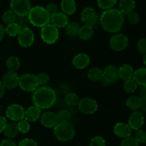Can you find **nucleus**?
<instances>
[{
	"instance_id": "obj_1",
	"label": "nucleus",
	"mask_w": 146,
	"mask_h": 146,
	"mask_svg": "<svg viewBox=\"0 0 146 146\" xmlns=\"http://www.w3.org/2000/svg\"><path fill=\"white\" fill-rule=\"evenodd\" d=\"M101 27L107 32L117 34L121 31L124 24V16L119 9L106 10L99 17Z\"/></svg>"
},
{
	"instance_id": "obj_2",
	"label": "nucleus",
	"mask_w": 146,
	"mask_h": 146,
	"mask_svg": "<svg viewBox=\"0 0 146 146\" xmlns=\"http://www.w3.org/2000/svg\"><path fill=\"white\" fill-rule=\"evenodd\" d=\"M56 94L53 88L46 86L38 87L33 92L32 101L34 105L40 109H48L55 104L56 101Z\"/></svg>"
},
{
	"instance_id": "obj_3",
	"label": "nucleus",
	"mask_w": 146,
	"mask_h": 146,
	"mask_svg": "<svg viewBox=\"0 0 146 146\" xmlns=\"http://www.w3.org/2000/svg\"><path fill=\"white\" fill-rule=\"evenodd\" d=\"M27 17L30 24L38 28H42L49 24L51 18L46 9L38 5L31 7Z\"/></svg>"
},
{
	"instance_id": "obj_4",
	"label": "nucleus",
	"mask_w": 146,
	"mask_h": 146,
	"mask_svg": "<svg viewBox=\"0 0 146 146\" xmlns=\"http://www.w3.org/2000/svg\"><path fill=\"white\" fill-rule=\"evenodd\" d=\"M75 128L69 121L58 122V123L54 128V136L61 142L71 141L75 136Z\"/></svg>"
},
{
	"instance_id": "obj_5",
	"label": "nucleus",
	"mask_w": 146,
	"mask_h": 146,
	"mask_svg": "<svg viewBox=\"0 0 146 146\" xmlns=\"http://www.w3.org/2000/svg\"><path fill=\"white\" fill-rule=\"evenodd\" d=\"M58 37H59L58 29L51 23L41 28V38L42 41L46 44H54L58 41Z\"/></svg>"
},
{
	"instance_id": "obj_6",
	"label": "nucleus",
	"mask_w": 146,
	"mask_h": 146,
	"mask_svg": "<svg viewBox=\"0 0 146 146\" xmlns=\"http://www.w3.org/2000/svg\"><path fill=\"white\" fill-rule=\"evenodd\" d=\"M36 76L33 74H24L19 77V86L26 92H34L38 87Z\"/></svg>"
},
{
	"instance_id": "obj_7",
	"label": "nucleus",
	"mask_w": 146,
	"mask_h": 146,
	"mask_svg": "<svg viewBox=\"0 0 146 146\" xmlns=\"http://www.w3.org/2000/svg\"><path fill=\"white\" fill-rule=\"evenodd\" d=\"M81 21L84 25H88L95 28L99 23V17L95 9L87 7H85L81 11Z\"/></svg>"
},
{
	"instance_id": "obj_8",
	"label": "nucleus",
	"mask_w": 146,
	"mask_h": 146,
	"mask_svg": "<svg viewBox=\"0 0 146 146\" xmlns=\"http://www.w3.org/2000/svg\"><path fill=\"white\" fill-rule=\"evenodd\" d=\"M31 9L30 0H11L10 9L19 17L27 16Z\"/></svg>"
},
{
	"instance_id": "obj_9",
	"label": "nucleus",
	"mask_w": 146,
	"mask_h": 146,
	"mask_svg": "<svg viewBox=\"0 0 146 146\" xmlns=\"http://www.w3.org/2000/svg\"><path fill=\"white\" fill-rule=\"evenodd\" d=\"M129 39L128 36L123 34H115L111 38L109 45L111 49L116 52H120L128 47Z\"/></svg>"
},
{
	"instance_id": "obj_10",
	"label": "nucleus",
	"mask_w": 146,
	"mask_h": 146,
	"mask_svg": "<svg viewBox=\"0 0 146 146\" xmlns=\"http://www.w3.org/2000/svg\"><path fill=\"white\" fill-rule=\"evenodd\" d=\"M78 109L85 115H92L98 110V104L95 99L90 97H85L80 99L78 104Z\"/></svg>"
},
{
	"instance_id": "obj_11",
	"label": "nucleus",
	"mask_w": 146,
	"mask_h": 146,
	"mask_svg": "<svg viewBox=\"0 0 146 146\" xmlns=\"http://www.w3.org/2000/svg\"><path fill=\"white\" fill-rule=\"evenodd\" d=\"M24 107L19 104H11L6 109V116L13 121H19L24 119Z\"/></svg>"
},
{
	"instance_id": "obj_12",
	"label": "nucleus",
	"mask_w": 146,
	"mask_h": 146,
	"mask_svg": "<svg viewBox=\"0 0 146 146\" xmlns=\"http://www.w3.org/2000/svg\"><path fill=\"white\" fill-rule=\"evenodd\" d=\"M18 42L21 47L28 48L30 47L34 41V31L29 27L21 29L18 34Z\"/></svg>"
},
{
	"instance_id": "obj_13",
	"label": "nucleus",
	"mask_w": 146,
	"mask_h": 146,
	"mask_svg": "<svg viewBox=\"0 0 146 146\" xmlns=\"http://www.w3.org/2000/svg\"><path fill=\"white\" fill-rule=\"evenodd\" d=\"M19 77L17 72L8 71L4 74L1 81L5 88L8 89H14L19 86Z\"/></svg>"
},
{
	"instance_id": "obj_14",
	"label": "nucleus",
	"mask_w": 146,
	"mask_h": 146,
	"mask_svg": "<svg viewBox=\"0 0 146 146\" xmlns=\"http://www.w3.org/2000/svg\"><path fill=\"white\" fill-rule=\"evenodd\" d=\"M145 122V117L142 112L138 111H134L129 117L128 125L134 131L141 129Z\"/></svg>"
},
{
	"instance_id": "obj_15",
	"label": "nucleus",
	"mask_w": 146,
	"mask_h": 146,
	"mask_svg": "<svg viewBox=\"0 0 146 146\" xmlns=\"http://www.w3.org/2000/svg\"><path fill=\"white\" fill-rule=\"evenodd\" d=\"M40 121L43 126L48 128H54L58 123L56 113L51 111H46L41 114Z\"/></svg>"
},
{
	"instance_id": "obj_16",
	"label": "nucleus",
	"mask_w": 146,
	"mask_h": 146,
	"mask_svg": "<svg viewBox=\"0 0 146 146\" xmlns=\"http://www.w3.org/2000/svg\"><path fill=\"white\" fill-rule=\"evenodd\" d=\"M103 74H104V78L108 80L111 84H115L120 79L118 68L112 64L105 67V68L103 70Z\"/></svg>"
},
{
	"instance_id": "obj_17",
	"label": "nucleus",
	"mask_w": 146,
	"mask_h": 146,
	"mask_svg": "<svg viewBox=\"0 0 146 146\" xmlns=\"http://www.w3.org/2000/svg\"><path fill=\"white\" fill-rule=\"evenodd\" d=\"M90 57L86 54L80 53L76 54L72 60V64L76 69L82 70L88 66L90 64Z\"/></svg>"
},
{
	"instance_id": "obj_18",
	"label": "nucleus",
	"mask_w": 146,
	"mask_h": 146,
	"mask_svg": "<svg viewBox=\"0 0 146 146\" xmlns=\"http://www.w3.org/2000/svg\"><path fill=\"white\" fill-rule=\"evenodd\" d=\"M50 23L58 29L65 28L69 23V21H68V17L66 14L58 11L55 14L51 16Z\"/></svg>"
},
{
	"instance_id": "obj_19",
	"label": "nucleus",
	"mask_w": 146,
	"mask_h": 146,
	"mask_svg": "<svg viewBox=\"0 0 146 146\" xmlns=\"http://www.w3.org/2000/svg\"><path fill=\"white\" fill-rule=\"evenodd\" d=\"M132 131L131 127L125 123H118L113 127V133L116 136L121 138H125L131 135Z\"/></svg>"
},
{
	"instance_id": "obj_20",
	"label": "nucleus",
	"mask_w": 146,
	"mask_h": 146,
	"mask_svg": "<svg viewBox=\"0 0 146 146\" xmlns=\"http://www.w3.org/2000/svg\"><path fill=\"white\" fill-rule=\"evenodd\" d=\"M41 115V110L36 106H29L24 113V119L29 122H35Z\"/></svg>"
},
{
	"instance_id": "obj_21",
	"label": "nucleus",
	"mask_w": 146,
	"mask_h": 146,
	"mask_svg": "<svg viewBox=\"0 0 146 146\" xmlns=\"http://www.w3.org/2000/svg\"><path fill=\"white\" fill-rule=\"evenodd\" d=\"M134 69L130 64H125L118 68L119 78L125 81L132 79L134 74Z\"/></svg>"
},
{
	"instance_id": "obj_22",
	"label": "nucleus",
	"mask_w": 146,
	"mask_h": 146,
	"mask_svg": "<svg viewBox=\"0 0 146 146\" xmlns=\"http://www.w3.org/2000/svg\"><path fill=\"white\" fill-rule=\"evenodd\" d=\"M135 8V0H121L119 2V11L127 16L130 13L134 11Z\"/></svg>"
},
{
	"instance_id": "obj_23",
	"label": "nucleus",
	"mask_w": 146,
	"mask_h": 146,
	"mask_svg": "<svg viewBox=\"0 0 146 146\" xmlns=\"http://www.w3.org/2000/svg\"><path fill=\"white\" fill-rule=\"evenodd\" d=\"M62 12L68 15H72L76 11V3L75 0H62L61 2Z\"/></svg>"
},
{
	"instance_id": "obj_24",
	"label": "nucleus",
	"mask_w": 146,
	"mask_h": 146,
	"mask_svg": "<svg viewBox=\"0 0 146 146\" xmlns=\"http://www.w3.org/2000/svg\"><path fill=\"white\" fill-rule=\"evenodd\" d=\"M142 104V99L141 98V97L138 96H131L126 101L127 108L133 112L139 111L141 109Z\"/></svg>"
},
{
	"instance_id": "obj_25",
	"label": "nucleus",
	"mask_w": 146,
	"mask_h": 146,
	"mask_svg": "<svg viewBox=\"0 0 146 146\" xmlns=\"http://www.w3.org/2000/svg\"><path fill=\"white\" fill-rule=\"evenodd\" d=\"M133 79L138 86H146V68H140L134 71Z\"/></svg>"
},
{
	"instance_id": "obj_26",
	"label": "nucleus",
	"mask_w": 146,
	"mask_h": 146,
	"mask_svg": "<svg viewBox=\"0 0 146 146\" xmlns=\"http://www.w3.org/2000/svg\"><path fill=\"white\" fill-rule=\"evenodd\" d=\"M94 28L88 25H84L81 27L78 31V37L84 41H88L92 38L94 35Z\"/></svg>"
},
{
	"instance_id": "obj_27",
	"label": "nucleus",
	"mask_w": 146,
	"mask_h": 146,
	"mask_svg": "<svg viewBox=\"0 0 146 146\" xmlns=\"http://www.w3.org/2000/svg\"><path fill=\"white\" fill-rule=\"evenodd\" d=\"M80 27L79 24L76 21H73V22H69L68 25L65 27V31L66 34L69 37H76L78 36V31H79Z\"/></svg>"
},
{
	"instance_id": "obj_28",
	"label": "nucleus",
	"mask_w": 146,
	"mask_h": 146,
	"mask_svg": "<svg viewBox=\"0 0 146 146\" xmlns=\"http://www.w3.org/2000/svg\"><path fill=\"white\" fill-rule=\"evenodd\" d=\"M87 76H88V79L91 81H94V82L100 81L101 78H103V76H104L103 70H101L99 68H97V67L91 68L88 71Z\"/></svg>"
},
{
	"instance_id": "obj_29",
	"label": "nucleus",
	"mask_w": 146,
	"mask_h": 146,
	"mask_svg": "<svg viewBox=\"0 0 146 146\" xmlns=\"http://www.w3.org/2000/svg\"><path fill=\"white\" fill-rule=\"evenodd\" d=\"M4 133L5 136L7 137V138L13 139V138H15V137L17 136V134H18L19 133L17 125L16 123H7Z\"/></svg>"
},
{
	"instance_id": "obj_30",
	"label": "nucleus",
	"mask_w": 146,
	"mask_h": 146,
	"mask_svg": "<svg viewBox=\"0 0 146 146\" xmlns=\"http://www.w3.org/2000/svg\"><path fill=\"white\" fill-rule=\"evenodd\" d=\"M6 66L8 68V71L16 72L20 66V61L18 57L15 56H11L7 58L6 61Z\"/></svg>"
},
{
	"instance_id": "obj_31",
	"label": "nucleus",
	"mask_w": 146,
	"mask_h": 146,
	"mask_svg": "<svg viewBox=\"0 0 146 146\" xmlns=\"http://www.w3.org/2000/svg\"><path fill=\"white\" fill-rule=\"evenodd\" d=\"M65 103L69 106H76L80 101L79 96L76 93H68L65 96Z\"/></svg>"
},
{
	"instance_id": "obj_32",
	"label": "nucleus",
	"mask_w": 146,
	"mask_h": 146,
	"mask_svg": "<svg viewBox=\"0 0 146 146\" xmlns=\"http://www.w3.org/2000/svg\"><path fill=\"white\" fill-rule=\"evenodd\" d=\"M21 29V28L19 27V25L15 22L7 25L5 28V31L6 34L10 36H18Z\"/></svg>"
},
{
	"instance_id": "obj_33",
	"label": "nucleus",
	"mask_w": 146,
	"mask_h": 146,
	"mask_svg": "<svg viewBox=\"0 0 146 146\" xmlns=\"http://www.w3.org/2000/svg\"><path fill=\"white\" fill-rule=\"evenodd\" d=\"M17 17V16L16 15L11 9L7 10V11H6L3 14L2 21L4 24H6L7 25H9V24L15 23Z\"/></svg>"
},
{
	"instance_id": "obj_34",
	"label": "nucleus",
	"mask_w": 146,
	"mask_h": 146,
	"mask_svg": "<svg viewBox=\"0 0 146 146\" xmlns=\"http://www.w3.org/2000/svg\"><path fill=\"white\" fill-rule=\"evenodd\" d=\"M137 88H138V84L135 83V81L133 78L124 81L123 90L127 94H133L136 91Z\"/></svg>"
},
{
	"instance_id": "obj_35",
	"label": "nucleus",
	"mask_w": 146,
	"mask_h": 146,
	"mask_svg": "<svg viewBox=\"0 0 146 146\" xmlns=\"http://www.w3.org/2000/svg\"><path fill=\"white\" fill-rule=\"evenodd\" d=\"M116 2L117 0H98V6L100 9L106 11L113 9Z\"/></svg>"
},
{
	"instance_id": "obj_36",
	"label": "nucleus",
	"mask_w": 146,
	"mask_h": 146,
	"mask_svg": "<svg viewBox=\"0 0 146 146\" xmlns=\"http://www.w3.org/2000/svg\"><path fill=\"white\" fill-rule=\"evenodd\" d=\"M17 125V128H18L19 132L21 133L22 134H26L27 133L29 132L30 128H31V126H30V123L29 121H27V120L22 119L21 121H19L18 122Z\"/></svg>"
},
{
	"instance_id": "obj_37",
	"label": "nucleus",
	"mask_w": 146,
	"mask_h": 146,
	"mask_svg": "<svg viewBox=\"0 0 146 146\" xmlns=\"http://www.w3.org/2000/svg\"><path fill=\"white\" fill-rule=\"evenodd\" d=\"M58 122H66L69 121L71 118V113L67 109H62L56 113Z\"/></svg>"
},
{
	"instance_id": "obj_38",
	"label": "nucleus",
	"mask_w": 146,
	"mask_h": 146,
	"mask_svg": "<svg viewBox=\"0 0 146 146\" xmlns=\"http://www.w3.org/2000/svg\"><path fill=\"white\" fill-rule=\"evenodd\" d=\"M36 76V79L38 85L45 86L49 82L50 77L46 73H40Z\"/></svg>"
},
{
	"instance_id": "obj_39",
	"label": "nucleus",
	"mask_w": 146,
	"mask_h": 146,
	"mask_svg": "<svg viewBox=\"0 0 146 146\" xmlns=\"http://www.w3.org/2000/svg\"><path fill=\"white\" fill-rule=\"evenodd\" d=\"M90 146H106V143L103 137L96 135L91 138Z\"/></svg>"
},
{
	"instance_id": "obj_40",
	"label": "nucleus",
	"mask_w": 146,
	"mask_h": 146,
	"mask_svg": "<svg viewBox=\"0 0 146 146\" xmlns=\"http://www.w3.org/2000/svg\"><path fill=\"white\" fill-rule=\"evenodd\" d=\"M135 138L138 143H146V132L142 129H139L135 131Z\"/></svg>"
},
{
	"instance_id": "obj_41",
	"label": "nucleus",
	"mask_w": 146,
	"mask_h": 146,
	"mask_svg": "<svg viewBox=\"0 0 146 146\" xmlns=\"http://www.w3.org/2000/svg\"><path fill=\"white\" fill-rule=\"evenodd\" d=\"M16 23L19 24L21 29L29 27L30 25L29 20L27 16H24V17H19V16H17V19H16Z\"/></svg>"
},
{
	"instance_id": "obj_42",
	"label": "nucleus",
	"mask_w": 146,
	"mask_h": 146,
	"mask_svg": "<svg viewBox=\"0 0 146 146\" xmlns=\"http://www.w3.org/2000/svg\"><path fill=\"white\" fill-rule=\"evenodd\" d=\"M121 146H139V143L133 136L127 137L123 138L121 143Z\"/></svg>"
},
{
	"instance_id": "obj_43",
	"label": "nucleus",
	"mask_w": 146,
	"mask_h": 146,
	"mask_svg": "<svg viewBox=\"0 0 146 146\" xmlns=\"http://www.w3.org/2000/svg\"><path fill=\"white\" fill-rule=\"evenodd\" d=\"M127 17V19L128 21L132 25H135V24H138L140 21V17L138 15V13L135 12V11H133V12L130 13Z\"/></svg>"
},
{
	"instance_id": "obj_44",
	"label": "nucleus",
	"mask_w": 146,
	"mask_h": 146,
	"mask_svg": "<svg viewBox=\"0 0 146 146\" xmlns=\"http://www.w3.org/2000/svg\"><path fill=\"white\" fill-rule=\"evenodd\" d=\"M138 51L141 55L146 54V38H141L137 44Z\"/></svg>"
},
{
	"instance_id": "obj_45",
	"label": "nucleus",
	"mask_w": 146,
	"mask_h": 146,
	"mask_svg": "<svg viewBox=\"0 0 146 146\" xmlns=\"http://www.w3.org/2000/svg\"><path fill=\"white\" fill-rule=\"evenodd\" d=\"M17 146H38V143L31 138H24L19 143Z\"/></svg>"
},
{
	"instance_id": "obj_46",
	"label": "nucleus",
	"mask_w": 146,
	"mask_h": 146,
	"mask_svg": "<svg viewBox=\"0 0 146 146\" xmlns=\"http://www.w3.org/2000/svg\"><path fill=\"white\" fill-rule=\"evenodd\" d=\"M45 9L47 12H48V14L50 15V17L58 12V7L54 3H50V4H48L46 7Z\"/></svg>"
},
{
	"instance_id": "obj_47",
	"label": "nucleus",
	"mask_w": 146,
	"mask_h": 146,
	"mask_svg": "<svg viewBox=\"0 0 146 146\" xmlns=\"http://www.w3.org/2000/svg\"><path fill=\"white\" fill-rule=\"evenodd\" d=\"M0 146H17V145L13 139L6 138L1 141V143H0Z\"/></svg>"
},
{
	"instance_id": "obj_48",
	"label": "nucleus",
	"mask_w": 146,
	"mask_h": 146,
	"mask_svg": "<svg viewBox=\"0 0 146 146\" xmlns=\"http://www.w3.org/2000/svg\"><path fill=\"white\" fill-rule=\"evenodd\" d=\"M7 125V118L1 115H0V133L4 132Z\"/></svg>"
},
{
	"instance_id": "obj_49",
	"label": "nucleus",
	"mask_w": 146,
	"mask_h": 146,
	"mask_svg": "<svg viewBox=\"0 0 146 146\" xmlns=\"http://www.w3.org/2000/svg\"><path fill=\"white\" fill-rule=\"evenodd\" d=\"M140 97L143 102H146V86H143L140 92Z\"/></svg>"
},
{
	"instance_id": "obj_50",
	"label": "nucleus",
	"mask_w": 146,
	"mask_h": 146,
	"mask_svg": "<svg viewBox=\"0 0 146 146\" xmlns=\"http://www.w3.org/2000/svg\"><path fill=\"white\" fill-rule=\"evenodd\" d=\"M5 90H6L5 86H4L2 81L0 79V99H1V98L4 96V94H5Z\"/></svg>"
},
{
	"instance_id": "obj_51",
	"label": "nucleus",
	"mask_w": 146,
	"mask_h": 146,
	"mask_svg": "<svg viewBox=\"0 0 146 146\" xmlns=\"http://www.w3.org/2000/svg\"><path fill=\"white\" fill-rule=\"evenodd\" d=\"M100 83H101V84L104 87H108L111 85V83L109 82V81L107 80L106 78H104V76H103V78H101V81H100Z\"/></svg>"
},
{
	"instance_id": "obj_52",
	"label": "nucleus",
	"mask_w": 146,
	"mask_h": 146,
	"mask_svg": "<svg viewBox=\"0 0 146 146\" xmlns=\"http://www.w3.org/2000/svg\"><path fill=\"white\" fill-rule=\"evenodd\" d=\"M5 34H6L5 28L3 27V25H1V24H0V41L4 38Z\"/></svg>"
},
{
	"instance_id": "obj_53",
	"label": "nucleus",
	"mask_w": 146,
	"mask_h": 146,
	"mask_svg": "<svg viewBox=\"0 0 146 146\" xmlns=\"http://www.w3.org/2000/svg\"><path fill=\"white\" fill-rule=\"evenodd\" d=\"M141 110L142 111H143V112H145L146 111V102H143V101L142 106H141Z\"/></svg>"
},
{
	"instance_id": "obj_54",
	"label": "nucleus",
	"mask_w": 146,
	"mask_h": 146,
	"mask_svg": "<svg viewBox=\"0 0 146 146\" xmlns=\"http://www.w3.org/2000/svg\"><path fill=\"white\" fill-rule=\"evenodd\" d=\"M143 64L146 66V54L143 56Z\"/></svg>"
},
{
	"instance_id": "obj_55",
	"label": "nucleus",
	"mask_w": 146,
	"mask_h": 146,
	"mask_svg": "<svg viewBox=\"0 0 146 146\" xmlns=\"http://www.w3.org/2000/svg\"><path fill=\"white\" fill-rule=\"evenodd\" d=\"M1 108H0V115H1Z\"/></svg>"
}]
</instances>
